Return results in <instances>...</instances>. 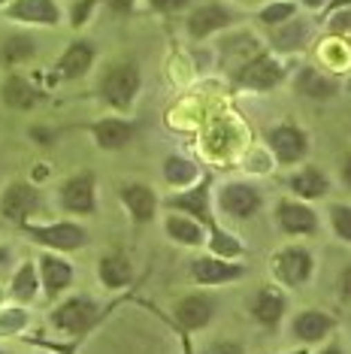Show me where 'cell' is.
I'll return each instance as SVG.
<instances>
[{
    "mask_svg": "<svg viewBox=\"0 0 351 354\" xmlns=\"http://www.w3.org/2000/svg\"><path fill=\"white\" fill-rule=\"evenodd\" d=\"M137 88H140V73H137L133 64H122V67L109 70V73L103 76V97L118 109L133 100Z\"/></svg>",
    "mask_w": 351,
    "mask_h": 354,
    "instance_id": "cell-1",
    "label": "cell"
},
{
    "mask_svg": "<svg viewBox=\"0 0 351 354\" xmlns=\"http://www.w3.org/2000/svg\"><path fill=\"white\" fill-rule=\"evenodd\" d=\"M273 267H276V276L285 285H303V281L312 276V257H309L306 248H285L276 257Z\"/></svg>",
    "mask_w": 351,
    "mask_h": 354,
    "instance_id": "cell-2",
    "label": "cell"
},
{
    "mask_svg": "<svg viewBox=\"0 0 351 354\" xmlns=\"http://www.w3.org/2000/svg\"><path fill=\"white\" fill-rule=\"evenodd\" d=\"M269 146H273L278 164H297V160L306 155V136H303V131H297V127L282 124L269 133Z\"/></svg>",
    "mask_w": 351,
    "mask_h": 354,
    "instance_id": "cell-3",
    "label": "cell"
},
{
    "mask_svg": "<svg viewBox=\"0 0 351 354\" xmlns=\"http://www.w3.org/2000/svg\"><path fill=\"white\" fill-rule=\"evenodd\" d=\"M221 209L230 212L234 218H249L260 209V194L249 185H227L225 191H221Z\"/></svg>",
    "mask_w": 351,
    "mask_h": 354,
    "instance_id": "cell-4",
    "label": "cell"
},
{
    "mask_svg": "<svg viewBox=\"0 0 351 354\" xmlns=\"http://www.w3.org/2000/svg\"><path fill=\"white\" fill-rule=\"evenodd\" d=\"M28 233L37 243H46L52 248H79L85 243V230L79 224H52V227H28Z\"/></svg>",
    "mask_w": 351,
    "mask_h": 354,
    "instance_id": "cell-5",
    "label": "cell"
},
{
    "mask_svg": "<svg viewBox=\"0 0 351 354\" xmlns=\"http://www.w3.org/2000/svg\"><path fill=\"white\" fill-rule=\"evenodd\" d=\"M52 321L61 330H70V333H79L94 321V303L85 300V297H76V300H67L58 312L52 315Z\"/></svg>",
    "mask_w": 351,
    "mask_h": 354,
    "instance_id": "cell-6",
    "label": "cell"
},
{
    "mask_svg": "<svg viewBox=\"0 0 351 354\" xmlns=\"http://www.w3.org/2000/svg\"><path fill=\"white\" fill-rule=\"evenodd\" d=\"M61 200L70 212L91 215L94 212V182H91V176H76V179H70L67 185H64Z\"/></svg>",
    "mask_w": 351,
    "mask_h": 354,
    "instance_id": "cell-7",
    "label": "cell"
},
{
    "mask_svg": "<svg viewBox=\"0 0 351 354\" xmlns=\"http://www.w3.org/2000/svg\"><path fill=\"white\" fill-rule=\"evenodd\" d=\"M243 85H249V88H258V91H267V88H273L278 79H282V67L273 61V58H267V55H260V58H254L249 67L243 70Z\"/></svg>",
    "mask_w": 351,
    "mask_h": 354,
    "instance_id": "cell-8",
    "label": "cell"
},
{
    "mask_svg": "<svg viewBox=\"0 0 351 354\" xmlns=\"http://www.w3.org/2000/svg\"><path fill=\"white\" fill-rule=\"evenodd\" d=\"M0 209H3L6 218L21 221L25 215H30L37 209V191L30 185H12L3 194V200H0Z\"/></svg>",
    "mask_w": 351,
    "mask_h": 354,
    "instance_id": "cell-9",
    "label": "cell"
},
{
    "mask_svg": "<svg viewBox=\"0 0 351 354\" xmlns=\"http://www.w3.org/2000/svg\"><path fill=\"white\" fill-rule=\"evenodd\" d=\"M10 19L19 21H37V25H55L58 21V6L52 0H15Z\"/></svg>",
    "mask_w": 351,
    "mask_h": 354,
    "instance_id": "cell-10",
    "label": "cell"
},
{
    "mask_svg": "<svg viewBox=\"0 0 351 354\" xmlns=\"http://www.w3.org/2000/svg\"><path fill=\"white\" fill-rule=\"evenodd\" d=\"M230 19H234V15H230L225 6L209 3V6H200V10L188 19V30H191V37H206V34H212V30L230 25Z\"/></svg>",
    "mask_w": 351,
    "mask_h": 354,
    "instance_id": "cell-11",
    "label": "cell"
},
{
    "mask_svg": "<svg viewBox=\"0 0 351 354\" xmlns=\"http://www.w3.org/2000/svg\"><path fill=\"white\" fill-rule=\"evenodd\" d=\"M239 276H243V267L225 263V261H218V257H200V261L194 263V279L203 281V285H221V281H230Z\"/></svg>",
    "mask_w": 351,
    "mask_h": 354,
    "instance_id": "cell-12",
    "label": "cell"
},
{
    "mask_svg": "<svg viewBox=\"0 0 351 354\" xmlns=\"http://www.w3.org/2000/svg\"><path fill=\"white\" fill-rule=\"evenodd\" d=\"M176 318L188 330L203 327L206 321L212 318V300L209 297H185V300L179 303V309H176Z\"/></svg>",
    "mask_w": 351,
    "mask_h": 354,
    "instance_id": "cell-13",
    "label": "cell"
},
{
    "mask_svg": "<svg viewBox=\"0 0 351 354\" xmlns=\"http://www.w3.org/2000/svg\"><path fill=\"white\" fill-rule=\"evenodd\" d=\"M330 327H333V318L324 315V312H303V315H297V321H294V333H297V339H303V342L324 339V336L330 333Z\"/></svg>",
    "mask_w": 351,
    "mask_h": 354,
    "instance_id": "cell-14",
    "label": "cell"
},
{
    "mask_svg": "<svg viewBox=\"0 0 351 354\" xmlns=\"http://www.w3.org/2000/svg\"><path fill=\"white\" fill-rule=\"evenodd\" d=\"M122 200L127 203V209H131V215L137 221H149L155 215V194H151L146 185H124Z\"/></svg>",
    "mask_w": 351,
    "mask_h": 354,
    "instance_id": "cell-15",
    "label": "cell"
},
{
    "mask_svg": "<svg viewBox=\"0 0 351 354\" xmlns=\"http://www.w3.org/2000/svg\"><path fill=\"white\" fill-rule=\"evenodd\" d=\"M91 61H94V49L88 43H73L67 52H64V58L58 64V73L64 79H76V76H82L88 67H91Z\"/></svg>",
    "mask_w": 351,
    "mask_h": 354,
    "instance_id": "cell-16",
    "label": "cell"
},
{
    "mask_svg": "<svg viewBox=\"0 0 351 354\" xmlns=\"http://www.w3.org/2000/svg\"><path fill=\"white\" fill-rule=\"evenodd\" d=\"M278 221L288 233H312L315 230V215L312 209L300 203H282L278 206Z\"/></svg>",
    "mask_w": 351,
    "mask_h": 354,
    "instance_id": "cell-17",
    "label": "cell"
},
{
    "mask_svg": "<svg viewBox=\"0 0 351 354\" xmlns=\"http://www.w3.org/2000/svg\"><path fill=\"white\" fill-rule=\"evenodd\" d=\"M94 136L103 149H118L133 136V127L127 122H118V118H106V122L94 124Z\"/></svg>",
    "mask_w": 351,
    "mask_h": 354,
    "instance_id": "cell-18",
    "label": "cell"
},
{
    "mask_svg": "<svg viewBox=\"0 0 351 354\" xmlns=\"http://www.w3.org/2000/svg\"><path fill=\"white\" fill-rule=\"evenodd\" d=\"M285 312V297L276 294V291H260L258 300H254V318L260 321V324L273 327L278 324V318H282Z\"/></svg>",
    "mask_w": 351,
    "mask_h": 354,
    "instance_id": "cell-19",
    "label": "cell"
},
{
    "mask_svg": "<svg viewBox=\"0 0 351 354\" xmlns=\"http://www.w3.org/2000/svg\"><path fill=\"white\" fill-rule=\"evenodd\" d=\"M37 97H39V94L25 82V79H19V76L6 79V85H3L6 106H12V109H30L37 103Z\"/></svg>",
    "mask_w": 351,
    "mask_h": 354,
    "instance_id": "cell-20",
    "label": "cell"
},
{
    "mask_svg": "<svg viewBox=\"0 0 351 354\" xmlns=\"http://www.w3.org/2000/svg\"><path fill=\"white\" fill-rule=\"evenodd\" d=\"M70 279H73L70 263L58 261V257H43V281H46V291L49 294L64 291V288L70 285Z\"/></svg>",
    "mask_w": 351,
    "mask_h": 354,
    "instance_id": "cell-21",
    "label": "cell"
},
{
    "mask_svg": "<svg viewBox=\"0 0 351 354\" xmlns=\"http://www.w3.org/2000/svg\"><path fill=\"white\" fill-rule=\"evenodd\" d=\"M100 279H103V285H109V288H122L131 281V263H127L122 254H106L100 261Z\"/></svg>",
    "mask_w": 351,
    "mask_h": 354,
    "instance_id": "cell-22",
    "label": "cell"
},
{
    "mask_svg": "<svg viewBox=\"0 0 351 354\" xmlns=\"http://www.w3.org/2000/svg\"><path fill=\"white\" fill-rule=\"evenodd\" d=\"M167 233H170L173 239H179V243H185V245H200L203 243V230L197 227L194 221L179 218V215L167 218Z\"/></svg>",
    "mask_w": 351,
    "mask_h": 354,
    "instance_id": "cell-23",
    "label": "cell"
},
{
    "mask_svg": "<svg viewBox=\"0 0 351 354\" xmlns=\"http://www.w3.org/2000/svg\"><path fill=\"white\" fill-rule=\"evenodd\" d=\"M206 185H200L197 191H191V194H182V197H173L170 200V206L176 209H188L191 215H197V218H203V221H209V206H206Z\"/></svg>",
    "mask_w": 351,
    "mask_h": 354,
    "instance_id": "cell-24",
    "label": "cell"
},
{
    "mask_svg": "<svg viewBox=\"0 0 351 354\" xmlns=\"http://www.w3.org/2000/svg\"><path fill=\"white\" fill-rule=\"evenodd\" d=\"M291 188L297 191L300 197H321L324 191H327V179L318 170H306V173H300V176H294L291 179Z\"/></svg>",
    "mask_w": 351,
    "mask_h": 354,
    "instance_id": "cell-25",
    "label": "cell"
},
{
    "mask_svg": "<svg viewBox=\"0 0 351 354\" xmlns=\"http://www.w3.org/2000/svg\"><path fill=\"white\" fill-rule=\"evenodd\" d=\"M164 176H167V182L170 185H188V182H194V176H197V167L191 164V160L185 158H167V164H164Z\"/></svg>",
    "mask_w": 351,
    "mask_h": 354,
    "instance_id": "cell-26",
    "label": "cell"
},
{
    "mask_svg": "<svg viewBox=\"0 0 351 354\" xmlns=\"http://www.w3.org/2000/svg\"><path fill=\"white\" fill-rule=\"evenodd\" d=\"M306 25L303 21H291L288 28H282V30H276L273 34V43H276V49H282V52H291V49H300L303 46V39H306Z\"/></svg>",
    "mask_w": 351,
    "mask_h": 354,
    "instance_id": "cell-27",
    "label": "cell"
},
{
    "mask_svg": "<svg viewBox=\"0 0 351 354\" xmlns=\"http://www.w3.org/2000/svg\"><path fill=\"white\" fill-rule=\"evenodd\" d=\"M37 52V46H34V39L30 37H10L3 43V61L6 64H19V61H25V58H30V55Z\"/></svg>",
    "mask_w": 351,
    "mask_h": 354,
    "instance_id": "cell-28",
    "label": "cell"
},
{
    "mask_svg": "<svg viewBox=\"0 0 351 354\" xmlns=\"http://www.w3.org/2000/svg\"><path fill=\"white\" fill-rule=\"evenodd\" d=\"M297 88L303 94H312V97H327V94H333V82L324 76H318L315 70H303L300 79H297Z\"/></svg>",
    "mask_w": 351,
    "mask_h": 354,
    "instance_id": "cell-29",
    "label": "cell"
},
{
    "mask_svg": "<svg viewBox=\"0 0 351 354\" xmlns=\"http://www.w3.org/2000/svg\"><path fill=\"white\" fill-rule=\"evenodd\" d=\"M37 291V272L30 263H25L19 272H15V281H12V294L19 297V300H30Z\"/></svg>",
    "mask_w": 351,
    "mask_h": 354,
    "instance_id": "cell-30",
    "label": "cell"
},
{
    "mask_svg": "<svg viewBox=\"0 0 351 354\" xmlns=\"http://www.w3.org/2000/svg\"><path fill=\"white\" fill-rule=\"evenodd\" d=\"M333 227L342 239L351 243V206H333Z\"/></svg>",
    "mask_w": 351,
    "mask_h": 354,
    "instance_id": "cell-31",
    "label": "cell"
},
{
    "mask_svg": "<svg viewBox=\"0 0 351 354\" xmlns=\"http://www.w3.org/2000/svg\"><path fill=\"white\" fill-rule=\"evenodd\" d=\"M288 15H294V3H273L260 12V19L267 21V25H276V21H285Z\"/></svg>",
    "mask_w": 351,
    "mask_h": 354,
    "instance_id": "cell-32",
    "label": "cell"
},
{
    "mask_svg": "<svg viewBox=\"0 0 351 354\" xmlns=\"http://www.w3.org/2000/svg\"><path fill=\"white\" fill-rule=\"evenodd\" d=\"M212 248H215L218 254H239V243H236V239H230V236H225L221 230H215Z\"/></svg>",
    "mask_w": 351,
    "mask_h": 354,
    "instance_id": "cell-33",
    "label": "cell"
},
{
    "mask_svg": "<svg viewBox=\"0 0 351 354\" xmlns=\"http://www.w3.org/2000/svg\"><path fill=\"white\" fill-rule=\"evenodd\" d=\"M155 10H161V12H173V10H182V6L188 3V0H149Z\"/></svg>",
    "mask_w": 351,
    "mask_h": 354,
    "instance_id": "cell-34",
    "label": "cell"
},
{
    "mask_svg": "<svg viewBox=\"0 0 351 354\" xmlns=\"http://www.w3.org/2000/svg\"><path fill=\"white\" fill-rule=\"evenodd\" d=\"M206 354H243V351H239V345H234V342H218V345H212Z\"/></svg>",
    "mask_w": 351,
    "mask_h": 354,
    "instance_id": "cell-35",
    "label": "cell"
},
{
    "mask_svg": "<svg viewBox=\"0 0 351 354\" xmlns=\"http://www.w3.org/2000/svg\"><path fill=\"white\" fill-rule=\"evenodd\" d=\"M330 28L336 30V34H339V30H345V28H351V12H339L336 19H333V25H330Z\"/></svg>",
    "mask_w": 351,
    "mask_h": 354,
    "instance_id": "cell-36",
    "label": "cell"
},
{
    "mask_svg": "<svg viewBox=\"0 0 351 354\" xmlns=\"http://www.w3.org/2000/svg\"><path fill=\"white\" fill-rule=\"evenodd\" d=\"M339 288H342V297H345V300H351V267H348L345 272H342Z\"/></svg>",
    "mask_w": 351,
    "mask_h": 354,
    "instance_id": "cell-37",
    "label": "cell"
},
{
    "mask_svg": "<svg viewBox=\"0 0 351 354\" xmlns=\"http://www.w3.org/2000/svg\"><path fill=\"white\" fill-rule=\"evenodd\" d=\"M106 3L113 6L115 12H127V10H131V6H133V0H106Z\"/></svg>",
    "mask_w": 351,
    "mask_h": 354,
    "instance_id": "cell-38",
    "label": "cell"
},
{
    "mask_svg": "<svg viewBox=\"0 0 351 354\" xmlns=\"http://www.w3.org/2000/svg\"><path fill=\"white\" fill-rule=\"evenodd\" d=\"M342 179H345V185L351 188V158L345 160V167H342Z\"/></svg>",
    "mask_w": 351,
    "mask_h": 354,
    "instance_id": "cell-39",
    "label": "cell"
},
{
    "mask_svg": "<svg viewBox=\"0 0 351 354\" xmlns=\"http://www.w3.org/2000/svg\"><path fill=\"white\" fill-rule=\"evenodd\" d=\"M321 354H342V351H339V348H336V345H330V348H324V351H321Z\"/></svg>",
    "mask_w": 351,
    "mask_h": 354,
    "instance_id": "cell-40",
    "label": "cell"
},
{
    "mask_svg": "<svg viewBox=\"0 0 351 354\" xmlns=\"http://www.w3.org/2000/svg\"><path fill=\"white\" fill-rule=\"evenodd\" d=\"M303 3H306V6H321L324 0H303Z\"/></svg>",
    "mask_w": 351,
    "mask_h": 354,
    "instance_id": "cell-41",
    "label": "cell"
},
{
    "mask_svg": "<svg viewBox=\"0 0 351 354\" xmlns=\"http://www.w3.org/2000/svg\"><path fill=\"white\" fill-rule=\"evenodd\" d=\"M345 3H351V0H333V6H345Z\"/></svg>",
    "mask_w": 351,
    "mask_h": 354,
    "instance_id": "cell-42",
    "label": "cell"
},
{
    "mask_svg": "<svg viewBox=\"0 0 351 354\" xmlns=\"http://www.w3.org/2000/svg\"><path fill=\"white\" fill-rule=\"evenodd\" d=\"M0 3H3V0H0Z\"/></svg>",
    "mask_w": 351,
    "mask_h": 354,
    "instance_id": "cell-43",
    "label": "cell"
}]
</instances>
